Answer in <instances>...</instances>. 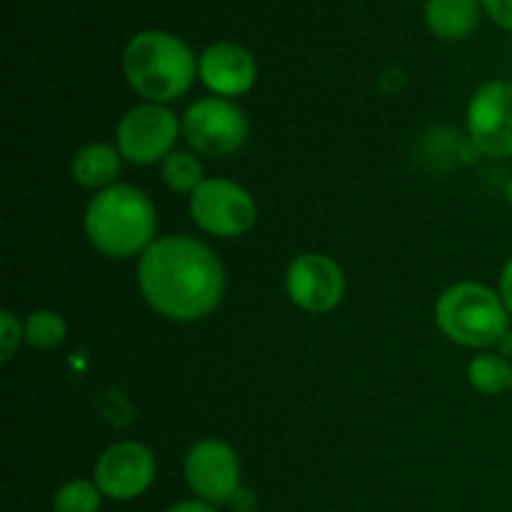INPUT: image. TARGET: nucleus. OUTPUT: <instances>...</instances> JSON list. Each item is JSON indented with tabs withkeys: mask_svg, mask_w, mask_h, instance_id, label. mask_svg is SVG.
<instances>
[{
	"mask_svg": "<svg viewBox=\"0 0 512 512\" xmlns=\"http://www.w3.org/2000/svg\"><path fill=\"white\" fill-rule=\"evenodd\" d=\"M158 463L155 455L140 443H118L105 450L93 468V483L103 498L128 503L140 498L153 485Z\"/></svg>",
	"mask_w": 512,
	"mask_h": 512,
	"instance_id": "obj_10",
	"label": "nucleus"
},
{
	"mask_svg": "<svg viewBox=\"0 0 512 512\" xmlns=\"http://www.w3.org/2000/svg\"><path fill=\"white\" fill-rule=\"evenodd\" d=\"M83 223L90 243L100 253L110 258H133L153 245L158 215L143 190L120 183L103 188L90 200Z\"/></svg>",
	"mask_w": 512,
	"mask_h": 512,
	"instance_id": "obj_2",
	"label": "nucleus"
},
{
	"mask_svg": "<svg viewBox=\"0 0 512 512\" xmlns=\"http://www.w3.org/2000/svg\"><path fill=\"white\" fill-rule=\"evenodd\" d=\"M480 0H428L425 23L443 40H463L478 28Z\"/></svg>",
	"mask_w": 512,
	"mask_h": 512,
	"instance_id": "obj_13",
	"label": "nucleus"
},
{
	"mask_svg": "<svg viewBox=\"0 0 512 512\" xmlns=\"http://www.w3.org/2000/svg\"><path fill=\"white\" fill-rule=\"evenodd\" d=\"M285 290L298 308L308 313H330L343 300L345 275L328 255L305 253L290 263Z\"/></svg>",
	"mask_w": 512,
	"mask_h": 512,
	"instance_id": "obj_11",
	"label": "nucleus"
},
{
	"mask_svg": "<svg viewBox=\"0 0 512 512\" xmlns=\"http://www.w3.org/2000/svg\"><path fill=\"white\" fill-rule=\"evenodd\" d=\"M510 390H512V383H510Z\"/></svg>",
	"mask_w": 512,
	"mask_h": 512,
	"instance_id": "obj_24",
	"label": "nucleus"
},
{
	"mask_svg": "<svg viewBox=\"0 0 512 512\" xmlns=\"http://www.w3.org/2000/svg\"><path fill=\"white\" fill-rule=\"evenodd\" d=\"M100 488L90 480H70L55 493L53 512H98L100 510Z\"/></svg>",
	"mask_w": 512,
	"mask_h": 512,
	"instance_id": "obj_18",
	"label": "nucleus"
},
{
	"mask_svg": "<svg viewBox=\"0 0 512 512\" xmlns=\"http://www.w3.org/2000/svg\"><path fill=\"white\" fill-rule=\"evenodd\" d=\"M188 488L210 505H228L240 493V463L235 450L218 438L198 440L185 455Z\"/></svg>",
	"mask_w": 512,
	"mask_h": 512,
	"instance_id": "obj_7",
	"label": "nucleus"
},
{
	"mask_svg": "<svg viewBox=\"0 0 512 512\" xmlns=\"http://www.w3.org/2000/svg\"><path fill=\"white\" fill-rule=\"evenodd\" d=\"M505 200H508L510 208H512V178L508 180V185H505Z\"/></svg>",
	"mask_w": 512,
	"mask_h": 512,
	"instance_id": "obj_23",
	"label": "nucleus"
},
{
	"mask_svg": "<svg viewBox=\"0 0 512 512\" xmlns=\"http://www.w3.org/2000/svg\"><path fill=\"white\" fill-rule=\"evenodd\" d=\"M480 5L500 28L512 30V0H480Z\"/></svg>",
	"mask_w": 512,
	"mask_h": 512,
	"instance_id": "obj_20",
	"label": "nucleus"
},
{
	"mask_svg": "<svg viewBox=\"0 0 512 512\" xmlns=\"http://www.w3.org/2000/svg\"><path fill=\"white\" fill-rule=\"evenodd\" d=\"M180 130L195 153L205 158H225L248 138V118L230 100L203 98L185 110Z\"/></svg>",
	"mask_w": 512,
	"mask_h": 512,
	"instance_id": "obj_5",
	"label": "nucleus"
},
{
	"mask_svg": "<svg viewBox=\"0 0 512 512\" xmlns=\"http://www.w3.org/2000/svg\"><path fill=\"white\" fill-rule=\"evenodd\" d=\"M123 73L130 88L148 103H170L193 85L198 60L193 50L173 33L143 30L123 50Z\"/></svg>",
	"mask_w": 512,
	"mask_h": 512,
	"instance_id": "obj_3",
	"label": "nucleus"
},
{
	"mask_svg": "<svg viewBox=\"0 0 512 512\" xmlns=\"http://www.w3.org/2000/svg\"><path fill=\"white\" fill-rule=\"evenodd\" d=\"M0 335H3V338H0V360L8 363L15 355V350H18L20 340H25L23 325L15 320V315L10 313V310H3V313H0Z\"/></svg>",
	"mask_w": 512,
	"mask_h": 512,
	"instance_id": "obj_19",
	"label": "nucleus"
},
{
	"mask_svg": "<svg viewBox=\"0 0 512 512\" xmlns=\"http://www.w3.org/2000/svg\"><path fill=\"white\" fill-rule=\"evenodd\" d=\"M435 323L453 343L488 348L508 335L510 313L488 285L455 283L435 303Z\"/></svg>",
	"mask_w": 512,
	"mask_h": 512,
	"instance_id": "obj_4",
	"label": "nucleus"
},
{
	"mask_svg": "<svg viewBox=\"0 0 512 512\" xmlns=\"http://www.w3.org/2000/svg\"><path fill=\"white\" fill-rule=\"evenodd\" d=\"M470 140L480 153L512 158V83L490 80L480 85L468 105Z\"/></svg>",
	"mask_w": 512,
	"mask_h": 512,
	"instance_id": "obj_9",
	"label": "nucleus"
},
{
	"mask_svg": "<svg viewBox=\"0 0 512 512\" xmlns=\"http://www.w3.org/2000/svg\"><path fill=\"white\" fill-rule=\"evenodd\" d=\"M500 298H503L505 308L512 315V258L503 265V273H500Z\"/></svg>",
	"mask_w": 512,
	"mask_h": 512,
	"instance_id": "obj_21",
	"label": "nucleus"
},
{
	"mask_svg": "<svg viewBox=\"0 0 512 512\" xmlns=\"http://www.w3.org/2000/svg\"><path fill=\"white\" fill-rule=\"evenodd\" d=\"M178 133L180 123L173 110L160 103H143L125 113L115 140L123 158L135 165H150L168 158Z\"/></svg>",
	"mask_w": 512,
	"mask_h": 512,
	"instance_id": "obj_8",
	"label": "nucleus"
},
{
	"mask_svg": "<svg viewBox=\"0 0 512 512\" xmlns=\"http://www.w3.org/2000/svg\"><path fill=\"white\" fill-rule=\"evenodd\" d=\"M163 180L170 190L175 193H190L193 195L195 190L203 185V165L200 160L195 158L193 153H170L168 158L163 160Z\"/></svg>",
	"mask_w": 512,
	"mask_h": 512,
	"instance_id": "obj_17",
	"label": "nucleus"
},
{
	"mask_svg": "<svg viewBox=\"0 0 512 512\" xmlns=\"http://www.w3.org/2000/svg\"><path fill=\"white\" fill-rule=\"evenodd\" d=\"M468 378L475 390L485 395H498L510 388L512 383V365L505 360V355L483 353L473 358L468 365Z\"/></svg>",
	"mask_w": 512,
	"mask_h": 512,
	"instance_id": "obj_15",
	"label": "nucleus"
},
{
	"mask_svg": "<svg viewBox=\"0 0 512 512\" xmlns=\"http://www.w3.org/2000/svg\"><path fill=\"white\" fill-rule=\"evenodd\" d=\"M120 173V150L108 143H88L73 158V180L85 188H110Z\"/></svg>",
	"mask_w": 512,
	"mask_h": 512,
	"instance_id": "obj_14",
	"label": "nucleus"
},
{
	"mask_svg": "<svg viewBox=\"0 0 512 512\" xmlns=\"http://www.w3.org/2000/svg\"><path fill=\"white\" fill-rule=\"evenodd\" d=\"M190 215L200 230L218 238H238L255 223V200L243 185L225 178H205L190 195Z\"/></svg>",
	"mask_w": 512,
	"mask_h": 512,
	"instance_id": "obj_6",
	"label": "nucleus"
},
{
	"mask_svg": "<svg viewBox=\"0 0 512 512\" xmlns=\"http://www.w3.org/2000/svg\"><path fill=\"white\" fill-rule=\"evenodd\" d=\"M200 80L218 98H235L248 93L258 78L255 58L238 43H215L205 48L198 60Z\"/></svg>",
	"mask_w": 512,
	"mask_h": 512,
	"instance_id": "obj_12",
	"label": "nucleus"
},
{
	"mask_svg": "<svg viewBox=\"0 0 512 512\" xmlns=\"http://www.w3.org/2000/svg\"><path fill=\"white\" fill-rule=\"evenodd\" d=\"M165 512H218V508L205 500H180V503L170 505Z\"/></svg>",
	"mask_w": 512,
	"mask_h": 512,
	"instance_id": "obj_22",
	"label": "nucleus"
},
{
	"mask_svg": "<svg viewBox=\"0 0 512 512\" xmlns=\"http://www.w3.org/2000/svg\"><path fill=\"white\" fill-rule=\"evenodd\" d=\"M140 293L168 320L208 318L223 300L225 270L218 255L190 235H165L140 255Z\"/></svg>",
	"mask_w": 512,
	"mask_h": 512,
	"instance_id": "obj_1",
	"label": "nucleus"
},
{
	"mask_svg": "<svg viewBox=\"0 0 512 512\" xmlns=\"http://www.w3.org/2000/svg\"><path fill=\"white\" fill-rule=\"evenodd\" d=\"M23 335L25 343L33 345V348H58L65 340V335H68V323H65L63 315L55 313V310H35V313H30L28 318H25Z\"/></svg>",
	"mask_w": 512,
	"mask_h": 512,
	"instance_id": "obj_16",
	"label": "nucleus"
}]
</instances>
